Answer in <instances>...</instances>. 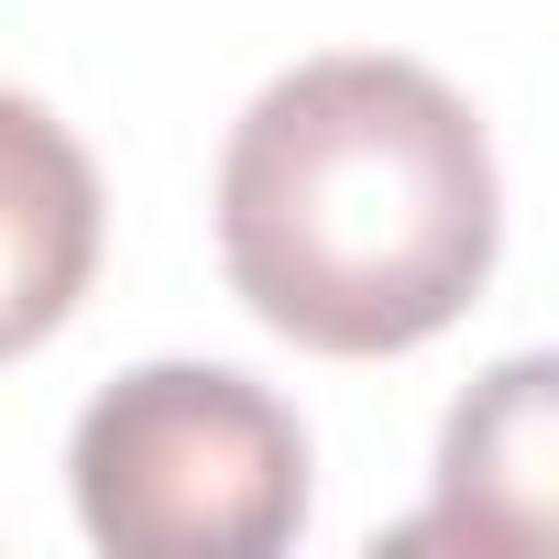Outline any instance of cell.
I'll list each match as a JSON object with an SVG mask.
<instances>
[{"mask_svg":"<svg viewBox=\"0 0 559 559\" xmlns=\"http://www.w3.org/2000/svg\"><path fill=\"white\" fill-rule=\"evenodd\" d=\"M504 187L472 99L406 56L274 78L219 154V263L263 330L373 362L439 341L493 274Z\"/></svg>","mask_w":559,"mask_h":559,"instance_id":"6da1fadb","label":"cell"},{"mask_svg":"<svg viewBox=\"0 0 559 559\" xmlns=\"http://www.w3.org/2000/svg\"><path fill=\"white\" fill-rule=\"evenodd\" d=\"M99 274V165L78 132L0 88V362L34 352Z\"/></svg>","mask_w":559,"mask_h":559,"instance_id":"3957f363","label":"cell"},{"mask_svg":"<svg viewBox=\"0 0 559 559\" xmlns=\"http://www.w3.org/2000/svg\"><path fill=\"white\" fill-rule=\"evenodd\" d=\"M67 483L110 559H274L308 515V439L252 373L143 362L78 417Z\"/></svg>","mask_w":559,"mask_h":559,"instance_id":"7a4b0ae2","label":"cell"},{"mask_svg":"<svg viewBox=\"0 0 559 559\" xmlns=\"http://www.w3.org/2000/svg\"><path fill=\"white\" fill-rule=\"evenodd\" d=\"M450 493L417 537H537L548 515V362H504L461 417H450V450H439Z\"/></svg>","mask_w":559,"mask_h":559,"instance_id":"277c9868","label":"cell"}]
</instances>
